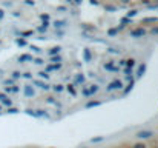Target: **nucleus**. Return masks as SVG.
Listing matches in <instances>:
<instances>
[{
    "instance_id": "7ed1b4c3",
    "label": "nucleus",
    "mask_w": 158,
    "mask_h": 148,
    "mask_svg": "<svg viewBox=\"0 0 158 148\" xmlns=\"http://www.w3.org/2000/svg\"><path fill=\"white\" fill-rule=\"evenodd\" d=\"M137 136H138L140 139H149V137L154 136V133H152V131H140Z\"/></svg>"
},
{
    "instance_id": "423d86ee",
    "label": "nucleus",
    "mask_w": 158,
    "mask_h": 148,
    "mask_svg": "<svg viewBox=\"0 0 158 148\" xmlns=\"http://www.w3.org/2000/svg\"><path fill=\"white\" fill-rule=\"evenodd\" d=\"M144 71H146V65H140V68L137 71V77H141L144 74Z\"/></svg>"
},
{
    "instance_id": "c85d7f7f",
    "label": "nucleus",
    "mask_w": 158,
    "mask_h": 148,
    "mask_svg": "<svg viewBox=\"0 0 158 148\" xmlns=\"http://www.w3.org/2000/svg\"><path fill=\"white\" fill-rule=\"evenodd\" d=\"M23 77H26V79H31V74H29V73H25V74H23Z\"/></svg>"
},
{
    "instance_id": "72a5a7b5",
    "label": "nucleus",
    "mask_w": 158,
    "mask_h": 148,
    "mask_svg": "<svg viewBox=\"0 0 158 148\" xmlns=\"http://www.w3.org/2000/svg\"><path fill=\"white\" fill-rule=\"evenodd\" d=\"M68 2H71V0H68Z\"/></svg>"
},
{
    "instance_id": "6ab92c4d",
    "label": "nucleus",
    "mask_w": 158,
    "mask_h": 148,
    "mask_svg": "<svg viewBox=\"0 0 158 148\" xmlns=\"http://www.w3.org/2000/svg\"><path fill=\"white\" fill-rule=\"evenodd\" d=\"M75 80H77L78 83H80V82L83 83V82H85V77H83V76H77V79H75Z\"/></svg>"
},
{
    "instance_id": "9d476101",
    "label": "nucleus",
    "mask_w": 158,
    "mask_h": 148,
    "mask_svg": "<svg viewBox=\"0 0 158 148\" xmlns=\"http://www.w3.org/2000/svg\"><path fill=\"white\" fill-rule=\"evenodd\" d=\"M105 68L106 70H109V71H118V68H117V66H114L112 63H106Z\"/></svg>"
},
{
    "instance_id": "f257e3e1",
    "label": "nucleus",
    "mask_w": 158,
    "mask_h": 148,
    "mask_svg": "<svg viewBox=\"0 0 158 148\" xmlns=\"http://www.w3.org/2000/svg\"><path fill=\"white\" fill-rule=\"evenodd\" d=\"M123 87V83L120 82V80H114V82H110L109 83V87L106 88V91H114V90H120Z\"/></svg>"
},
{
    "instance_id": "bb28decb",
    "label": "nucleus",
    "mask_w": 158,
    "mask_h": 148,
    "mask_svg": "<svg viewBox=\"0 0 158 148\" xmlns=\"http://www.w3.org/2000/svg\"><path fill=\"white\" fill-rule=\"evenodd\" d=\"M17 111H19L17 108H9V110H8V113H17Z\"/></svg>"
},
{
    "instance_id": "473e14b6",
    "label": "nucleus",
    "mask_w": 158,
    "mask_h": 148,
    "mask_svg": "<svg viewBox=\"0 0 158 148\" xmlns=\"http://www.w3.org/2000/svg\"><path fill=\"white\" fill-rule=\"evenodd\" d=\"M3 16H5V14H3V11H2V9H0V19H2V17H3Z\"/></svg>"
},
{
    "instance_id": "f03ea898",
    "label": "nucleus",
    "mask_w": 158,
    "mask_h": 148,
    "mask_svg": "<svg viewBox=\"0 0 158 148\" xmlns=\"http://www.w3.org/2000/svg\"><path fill=\"white\" fill-rule=\"evenodd\" d=\"M26 113H28V114H31V116H35V117H42V116H46V113H45L43 110H37V111H32V110H26Z\"/></svg>"
},
{
    "instance_id": "c756f323",
    "label": "nucleus",
    "mask_w": 158,
    "mask_h": 148,
    "mask_svg": "<svg viewBox=\"0 0 158 148\" xmlns=\"http://www.w3.org/2000/svg\"><path fill=\"white\" fill-rule=\"evenodd\" d=\"M134 148H146V147H144V145H141V144H137Z\"/></svg>"
},
{
    "instance_id": "4be33fe9",
    "label": "nucleus",
    "mask_w": 158,
    "mask_h": 148,
    "mask_svg": "<svg viewBox=\"0 0 158 148\" xmlns=\"http://www.w3.org/2000/svg\"><path fill=\"white\" fill-rule=\"evenodd\" d=\"M17 43H19V45H22V47H23V45H26V42H25L23 39H22V40H20V39H17Z\"/></svg>"
},
{
    "instance_id": "f8f14e48",
    "label": "nucleus",
    "mask_w": 158,
    "mask_h": 148,
    "mask_svg": "<svg viewBox=\"0 0 158 148\" xmlns=\"http://www.w3.org/2000/svg\"><path fill=\"white\" fill-rule=\"evenodd\" d=\"M143 22H144V23H155V22H157V17H148V19H144Z\"/></svg>"
},
{
    "instance_id": "aec40b11",
    "label": "nucleus",
    "mask_w": 158,
    "mask_h": 148,
    "mask_svg": "<svg viewBox=\"0 0 158 148\" xmlns=\"http://www.w3.org/2000/svg\"><path fill=\"white\" fill-rule=\"evenodd\" d=\"M60 49H61L60 47H57V48H52V49H51V54H55V52H58Z\"/></svg>"
},
{
    "instance_id": "39448f33",
    "label": "nucleus",
    "mask_w": 158,
    "mask_h": 148,
    "mask_svg": "<svg viewBox=\"0 0 158 148\" xmlns=\"http://www.w3.org/2000/svg\"><path fill=\"white\" fill-rule=\"evenodd\" d=\"M25 96H28V97L34 96V90H32L29 85H26V87H25Z\"/></svg>"
},
{
    "instance_id": "9b49d317",
    "label": "nucleus",
    "mask_w": 158,
    "mask_h": 148,
    "mask_svg": "<svg viewBox=\"0 0 158 148\" xmlns=\"http://www.w3.org/2000/svg\"><path fill=\"white\" fill-rule=\"evenodd\" d=\"M97 91H98V87H97V85H92V87H91V88L88 90L89 96H91V94H94V93H97Z\"/></svg>"
},
{
    "instance_id": "393cba45",
    "label": "nucleus",
    "mask_w": 158,
    "mask_h": 148,
    "mask_svg": "<svg viewBox=\"0 0 158 148\" xmlns=\"http://www.w3.org/2000/svg\"><path fill=\"white\" fill-rule=\"evenodd\" d=\"M124 73H126L127 76H131V74H132V70H131V68H126V70H124Z\"/></svg>"
},
{
    "instance_id": "b1692460",
    "label": "nucleus",
    "mask_w": 158,
    "mask_h": 148,
    "mask_svg": "<svg viewBox=\"0 0 158 148\" xmlns=\"http://www.w3.org/2000/svg\"><path fill=\"white\" fill-rule=\"evenodd\" d=\"M52 62H55V63H57V62H61V57H58V56H57V57H52Z\"/></svg>"
},
{
    "instance_id": "f3484780",
    "label": "nucleus",
    "mask_w": 158,
    "mask_h": 148,
    "mask_svg": "<svg viewBox=\"0 0 158 148\" xmlns=\"http://www.w3.org/2000/svg\"><path fill=\"white\" fill-rule=\"evenodd\" d=\"M97 105H100V102H89V103L86 105V108H91V106H97Z\"/></svg>"
},
{
    "instance_id": "4468645a",
    "label": "nucleus",
    "mask_w": 158,
    "mask_h": 148,
    "mask_svg": "<svg viewBox=\"0 0 158 148\" xmlns=\"http://www.w3.org/2000/svg\"><path fill=\"white\" fill-rule=\"evenodd\" d=\"M54 25H55V28H63V26L66 25V22H63V20H58V22H55Z\"/></svg>"
},
{
    "instance_id": "2eb2a0df",
    "label": "nucleus",
    "mask_w": 158,
    "mask_h": 148,
    "mask_svg": "<svg viewBox=\"0 0 158 148\" xmlns=\"http://www.w3.org/2000/svg\"><path fill=\"white\" fill-rule=\"evenodd\" d=\"M39 77H42V79H48L49 74H48L46 71H40V73H39Z\"/></svg>"
},
{
    "instance_id": "1a4fd4ad",
    "label": "nucleus",
    "mask_w": 158,
    "mask_h": 148,
    "mask_svg": "<svg viewBox=\"0 0 158 148\" xmlns=\"http://www.w3.org/2000/svg\"><path fill=\"white\" fill-rule=\"evenodd\" d=\"M19 60H20V62H25V60H32V57H31L29 54H23V56H20V57H19Z\"/></svg>"
},
{
    "instance_id": "ddd939ff",
    "label": "nucleus",
    "mask_w": 158,
    "mask_h": 148,
    "mask_svg": "<svg viewBox=\"0 0 158 148\" xmlns=\"http://www.w3.org/2000/svg\"><path fill=\"white\" fill-rule=\"evenodd\" d=\"M66 88H68V91H69V93H71L72 96H75V94H77V91H75V88H74V85H68Z\"/></svg>"
},
{
    "instance_id": "6e6552de",
    "label": "nucleus",
    "mask_w": 158,
    "mask_h": 148,
    "mask_svg": "<svg viewBox=\"0 0 158 148\" xmlns=\"http://www.w3.org/2000/svg\"><path fill=\"white\" fill-rule=\"evenodd\" d=\"M60 63H55V65H49V66H46V70L48 71H54V70H60Z\"/></svg>"
},
{
    "instance_id": "5701e85b",
    "label": "nucleus",
    "mask_w": 158,
    "mask_h": 148,
    "mask_svg": "<svg viewBox=\"0 0 158 148\" xmlns=\"http://www.w3.org/2000/svg\"><path fill=\"white\" fill-rule=\"evenodd\" d=\"M20 76H22V74H20L19 71H15V73H12V77H14V79H17V77H20Z\"/></svg>"
},
{
    "instance_id": "a211bd4d",
    "label": "nucleus",
    "mask_w": 158,
    "mask_h": 148,
    "mask_svg": "<svg viewBox=\"0 0 158 148\" xmlns=\"http://www.w3.org/2000/svg\"><path fill=\"white\" fill-rule=\"evenodd\" d=\"M118 33V28H114V29H109V36H115Z\"/></svg>"
},
{
    "instance_id": "dca6fc26",
    "label": "nucleus",
    "mask_w": 158,
    "mask_h": 148,
    "mask_svg": "<svg viewBox=\"0 0 158 148\" xmlns=\"http://www.w3.org/2000/svg\"><path fill=\"white\" fill-rule=\"evenodd\" d=\"M54 91H57V93H61V91H63V87H61V85H55V87H54Z\"/></svg>"
},
{
    "instance_id": "20e7f679",
    "label": "nucleus",
    "mask_w": 158,
    "mask_h": 148,
    "mask_svg": "<svg viewBox=\"0 0 158 148\" xmlns=\"http://www.w3.org/2000/svg\"><path fill=\"white\" fill-rule=\"evenodd\" d=\"M144 33H146V31H144L143 28H138V29H134V31L131 33V36H132V37H140V36H144Z\"/></svg>"
},
{
    "instance_id": "a878e982",
    "label": "nucleus",
    "mask_w": 158,
    "mask_h": 148,
    "mask_svg": "<svg viewBox=\"0 0 158 148\" xmlns=\"http://www.w3.org/2000/svg\"><path fill=\"white\" fill-rule=\"evenodd\" d=\"M85 57H86V60H89V57H91V54H89V51H85Z\"/></svg>"
},
{
    "instance_id": "7c9ffc66",
    "label": "nucleus",
    "mask_w": 158,
    "mask_h": 148,
    "mask_svg": "<svg viewBox=\"0 0 158 148\" xmlns=\"http://www.w3.org/2000/svg\"><path fill=\"white\" fill-rule=\"evenodd\" d=\"M151 33H152V34H158V28H154V29H152Z\"/></svg>"
},
{
    "instance_id": "2f4dec72",
    "label": "nucleus",
    "mask_w": 158,
    "mask_h": 148,
    "mask_svg": "<svg viewBox=\"0 0 158 148\" xmlns=\"http://www.w3.org/2000/svg\"><path fill=\"white\" fill-rule=\"evenodd\" d=\"M121 23H123V25H124V23H129V19H123V20H121Z\"/></svg>"
},
{
    "instance_id": "412c9836",
    "label": "nucleus",
    "mask_w": 158,
    "mask_h": 148,
    "mask_svg": "<svg viewBox=\"0 0 158 148\" xmlns=\"http://www.w3.org/2000/svg\"><path fill=\"white\" fill-rule=\"evenodd\" d=\"M135 14H137V11H135V9H134V11H129V12H127V16H129V17H134Z\"/></svg>"
},
{
    "instance_id": "cd10ccee",
    "label": "nucleus",
    "mask_w": 158,
    "mask_h": 148,
    "mask_svg": "<svg viewBox=\"0 0 158 148\" xmlns=\"http://www.w3.org/2000/svg\"><path fill=\"white\" fill-rule=\"evenodd\" d=\"M46 28H48V26H40V28H39V31H42V33H43V31H46Z\"/></svg>"
},
{
    "instance_id": "0eeeda50",
    "label": "nucleus",
    "mask_w": 158,
    "mask_h": 148,
    "mask_svg": "<svg viewBox=\"0 0 158 148\" xmlns=\"http://www.w3.org/2000/svg\"><path fill=\"white\" fill-rule=\"evenodd\" d=\"M124 65H127V68H131V70H132V68L135 66V60H134V59H129V60H126V62H124Z\"/></svg>"
}]
</instances>
